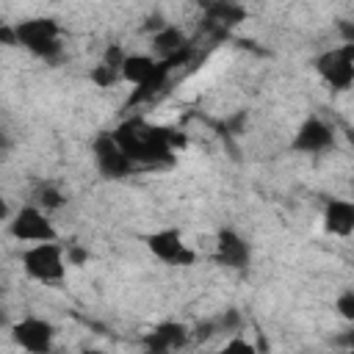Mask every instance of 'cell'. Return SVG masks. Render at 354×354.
Segmentation results:
<instances>
[{"label": "cell", "instance_id": "cell-1", "mask_svg": "<svg viewBox=\"0 0 354 354\" xmlns=\"http://www.w3.org/2000/svg\"><path fill=\"white\" fill-rule=\"evenodd\" d=\"M116 141L122 144V149L138 163H171L174 160V133L166 127H155L149 124L144 116H133L124 119L116 130H113Z\"/></svg>", "mask_w": 354, "mask_h": 354}, {"label": "cell", "instance_id": "cell-2", "mask_svg": "<svg viewBox=\"0 0 354 354\" xmlns=\"http://www.w3.org/2000/svg\"><path fill=\"white\" fill-rule=\"evenodd\" d=\"M22 271L36 279V282H44V285H55L64 279L66 274V249L58 243V241H39V243H30L25 252H22Z\"/></svg>", "mask_w": 354, "mask_h": 354}, {"label": "cell", "instance_id": "cell-3", "mask_svg": "<svg viewBox=\"0 0 354 354\" xmlns=\"http://www.w3.org/2000/svg\"><path fill=\"white\" fill-rule=\"evenodd\" d=\"M17 28V41L19 47H25L28 53L39 55V58H55L61 53V28L55 19L50 17H30L14 25Z\"/></svg>", "mask_w": 354, "mask_h": 354}, {"label": "cell", "instance_id": "cell-4", "mask_svg": "<svg viewBox=\"0 0 354 354\" xmlns=\"http://www.w3.org/2000/svg\"><path fill=\"white\" fill-rule=\"evenodd\" d=\"M315 72L335 91L351 88V83H354V41H343L340 47L324 50L315 58Z\"/></svg>", "mask_w": 354, "mask_h": 354}, {"label": "cell", "instance_id": "cell-5", "mask_svg": "<svg viewBox=\"0 0 354 354\" xmlns=\"http://www.w3.org/2000/svg\"><path fill=\"white\" fill-rule=\"evenodd\" d=\"M8 235L22 241V243H39V241H58V232L47 216L44 207L33 205H22L11 221H8Z\"/></svg>", "mask_w": 354, "mask_h": 354}, {"label": "cell", "instance_id": "cell-6", "mask_svg": "<svg viewBox=\"0 0 354 354\" xmlns=\"http://www.w3.org/2000/svg\"><path fill=\"white\" fill-rule=\"evenodd\" d=\"M91 155H94V163H97L100 174L111 177V180H122L136 169V160L122 149V144L116 141L113 130L111 133H100L91 141Z\"/></svg>", "mask_w": 354, "mask_h": 354}, {"label": "cell", "instance_id": "cell-7", "mask_svg": "<svg viewBox=\"0 0 354 354\" xmlns=\"http://www.w3.org/2000/svg\"><path fill=\"white\" fill-rule=\"evenodd\" d=\"M144 243L166 266H194L196 263V252L185 243V238L177 227H163V230L147 235Z\"/></svg>", "mask_w": 354, "mask_h": 354}, {"label": "cell", "instance_id": "cell-8", "mask_svg": "<svg viewBox=\"0 0 354 354\" xmlns=\"http://www.w3.org/2000/svg\"><path fill=\"white\" fill-rule=\"evenodd\" d=\"M11 337L28 354H47L53 348V340H55V326L47 318L25 315L11 326Z\"/></svg>", "mask_w": 354, "mask_h": 354}, {"label": "cell", "instance_id": "cell-9", "mask_svg": "<svg viewBox=\"0 0 354 354\" xmlns=\"http://www.w3.org/2000/svg\"><path fill=\"white\" fill-rule=\"evenodd\" d=\"M335 144V133L332 127L318 119V116H310L299 124L293 141H290V149L293 152H301V155H318V152H326L329 147Z\"/></svg>", "mask_w": 354, "mask_h": 354}, {"label": "cell", "instance_id": "cell-10", "mask_svg": "<svg viewBox=\"0 0 354 354\" xmlns=\"http://www.w3.org/2000/svg\"><path fill=\"white\" fill-rule=\"evenodd\" d=\"M216 260L221 266H227V268L243 271L252 263V246H249V241L243 235H238L235 230L224 227L216 235Z\"/></svg>", "mask_w": 354, "mask_h": 354}, {"label": "cell", "instance_id": "cell-11", "mask_svg": "<svg viewBox=\"0 0 354 354\" xmlns=\"http://www.w3.org/2000/svg\"><path fill=\"white\" fill-rule=\"evenodd\" d=\"M324 230L335 238H348L354 232V202L351 199H329L324 205Z\"/></svg>", "mask_w": 354, "mask_h": 354}, {"label": "cell", "instance_id": "cell-12", "mask_svg": "<svg viewBox=\"0 0 354 354\" xmlns=\"http://www.w3.org/2000/svg\"><path fill=\"white\" fill-rule=\"evenodd\" d=\"M185 343H188V329L177 321H163L144 337V346L149 351H174L183 348Z\"/></svg>", "mask_w": 354, "mask_h": 354}, {"label": "cell", "instance_id": "cell-13", "mask_svg": "<svg viewBox=\"0 0 354 354\" xmlns=\"http://www.w3.org/2000/svg\"><path fill=\"white\" fill-rule=\"evenodd\" d=\"M183 47H185V33H183L180 28H174V25H163V28H158L155 36H152V50H155V55H160V58H166V61H174V55H177Z\"/></svg>", "mask_w": 354, "mask_h": 354}, {"label": "cell", "instance_id": "cell-14", "mask_svg": "<svg viewBox=\"0 0 354 354\" xmlns=\"http://www.w3.org/2000/svg\"><path fill=\"white\" fill-rule=\"evenodd\" d=\"M33 202H36L39 207H44V210H55V207L64 205V194H61L55 185H39Z\"/></svg>", "mask_w": 354, "mask_h": 354}, {"label": "cell", "instance_id": "cell-15", "mask_svg": "<svg viewBox=\"0 0 354 354\" xmlns=\"http://www.w3.org/2000/svg\"><path fill=\"white\" fill-rule=\"evenodd\" d=\"M335 313H337L343 321L354 324V288H346V290L337 293V299H335Z\"/></svg>", "mask_w": 354, "mask_h": 354}, {"label": "cell", "instance_id": "cell-16", "mask_svg": "<svg viewBox=\"0 0 354 354\" xmlns=\"http://www.w3.org/2000/svg\"><path fill=\"white\" fill-rule=\"evenodd\" d=\"M116 77H122V75H119L113 66H108L105 61L91 69V80H94L97 86H111V83H116Z\"/></svg>", "mask_w": 354, "mask_h": 354}, {"label": "cell", "instance_id": "cell-17", "mask_svg": "<svg viewBox=\"0 0 354 354\" xmlns=\"http://www.w3.org/2000/svg\"><path fill=\"white\" fill-rule=\"evenodd\" d=\"M0 41H3L6 47H19V41H17V28H14V25H3V28H0Z\"/></svg>", "mask_w": 354, "mask_h": 354}, {"label": "cell", "instance_id": "cell-18", "mask_svg": "<svg viewBox=\"0 0 354 354\" xmlns=\"http://www.w3.org/2000/svg\"><path fill=\"white\" fill-rule=\"evenodd\" d=\"M224 351H243V354H252V351H254V346H252V343H246L243 337H232L230 343H224Z\"/></svg>", "mask_w": 354, "mask_h": 354}, {"label": "cell", "instance_id": "cell-19", "mask_svg": "<svg viewBox=\"0 0 354 354\" xmlns=\"http://www.w3.org/2000/svg\"><path fill=\"white\" fill-rule=\"evenodd\" d=\"M66 257H69V263H83L86 257H88V252H83V249H66Z\"/></svg>", "mask_w": 354, "mask_h": 354}, {"label": "cell", "instance_id": "cell-20", "mask_svg": "<svg viewBox=\"0 0 354 354\" xmlns=\"http://www.w3.org/2000/svg\"><path fill=\"white\" fill-rule=\"evenodd\" d=\"M340 30H343V36H346V41H354V28H351L348 22H340Z\"/></svg>", "mask_w": 354, "mask_h": 354}, {"label": "cell", "instance_id": "cell-21", "mask_svg": "<svg viewBox=\"0 0 354 354\" xmlns=\"http://www.w3.org/2000/svg\"><path fill=\"white\" fill-rule=\"evenodd\" d=\"M343 343H348V346H351V348H354V329H351V332H348V335H346V337H343Z\"/></svg>", "mask_w": 354, "mask_h": 354}]
</instances>
